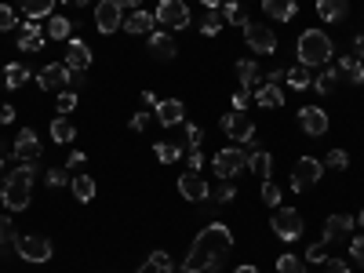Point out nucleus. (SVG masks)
<instances>
[{
    "label": "nucleus",
    "instance_id": "30",
    "mask_svg": "<svg viewBox=\"0 0 364 273\" xmlns=\"http://www.w3.org/2000/svg\"><path fill=\"white\" fill-rule=\"evenodd\" d=\"M237 80H240V87H255L259 84V66H255V58H240L237 63Z\"/></svg>",
    "mask_w": 364,
    "mask_h": 273
},
{
    "label": "nucleus",
    "instance_id": "3",
    "mask_svg": "<svg viewBox=\"0 0 364 273\" xmlns=\"http://www.w3.org/2000/svg\"><path fill=\"white\" fill-rule=\"evenodd\" d=\"M29 197H33V168L22 164V168H15L4 178V186H0V200H4L8 211H26Z\"/></svg>",
    "mask_w": 364,
    "mask_h": 273
},
{
    "label": "nucleus",
    "instance_id": "25",
    "mask_svg": "<svg viewBox=\"0 0 364 273\" xmlns=\"http://www.w3.org/2000/svg\"><path fill=\"white\" fill-rule=\"evenodd\" d=\"M139 273H175V262H171L168 252H154V255L139 266Z\"/></svg>",
    "mask_w": 364,
    "mask_h": 273
},
{
    "label": "nucleus",
    "instance_id": "17",
    "mask_svg": "<svg viewBox=\"0 0 364 273\" xmlns=\"http://www.w3.org/2000/svg\"><path fill=\"white\" fill-rule=\"evenodd\" d=\"M66 66L73 73H84L91 66V48L84 41H66Z\"/></svg>",
    "mask_w": 364,
    "mask_h": 273
},
{
    "label": "nucleus",
    "instance_id": "45",
    "mask_svg": "<svg viewBox=\"0 0 364 273\" xmlns=\"http://www.w3.org/2000/svg\"><path fill=\"white\" fill-rule=\"evenodd\" d=\"M233 197H237V190L230 186V178L223 182V186H219L215 193H211V200H215V204H233Z\"/></svg>",
    "mask_w": 364,
    "mask_h": 273
},
{
    "label": "nucleus",
    "instance_id": "52",
    "mask_svg": "<svg viewBox=\"0 0 364 273\" xmlns=\"http://www.w3.org/2000/svg\"><path fill=\"white\" fill-rule=\"evenodd\" d=\"M146 124H149V113H146V109L135 113V117L128 120V128H132V132H146Z\"/></svg>",
    "mask_w": 364,
    "mask_h": 273
},
{
    "label": "nucleus",
    "instance_id": "9",
    "mask_svg": "<svg viewBox=\"0 0 364 273\" xmlns=\"http://www.w3.org/2000/svg\"><path fill=\"white\" fill-rule=\"evenodd\" d=\"M95 26L99 33H117L124 26V4L120 0H99L95 4Z\"/></svg>",
    "mask_w": 364,
    "mask_h": 273
},
{
    "label": "nucleus",
    "instance_id": "18",
    "mask_svg": "<svg viewBox=\"0 0 364 273\" xmlns=\"http://www.w3.org/2000/svg\"><path fill=\"white\" fill-rule=\"evenodd\" d=\"M353 219L350 215H328V223H324V240L328 245H336V240H346L350 233H353Z\"/></svg>",
    "mask_w": 364,
    "mask_h": 273
},
{
    "label": "nucleus",
    "instance_id": "2",
    "mask_svg": "<svg viewBox=\"0 0 364 273\" xmlns=\"http://www.w3.org/2000/svg\"><path fill=\"white\" fill-rule=\"evenodd\" d=\"M295 55L302 66H328V58L336 55V44H331V37L324 29H306L295 41Z\"/></svg>",
    "mask_w": 364,
    "mask_h": 273
},
{
    "label": "nucleus",
    "instance_id": "21",
    "mask_svg": "<svg viewBox=\"0 0 364 273\" xmlns=\"http://www.w3.org/2000/svg\"><path fill=\"white\" fill-rule=\"evenodd\" d=\"M175 51H178V48H175V41H171L168 33H157V29L149 33V55H154L157 63H171Z\"/></svg>",
    "mask_w": 364,
    "mask_h": 273
},
{
    "label": "nucleus",
    "instance_id": "23",
    "mask_svg": "<svg viewBox=\"0 0 364 273\" xmlns=\"http://www.w3.org/2000/svg\"><path fill=\"white\" fill-rule=\"evenodd\" d=\"M317 15L324 22H343L350 15V0H317Z\"/></svg>",
    "mask_w": 364,
    "mask_h": 273
},
{
    "label": "nucleus",
    "instance_id": "31",
    "mask_svg": "<svg viewBox=\"0 0 364 273\" xmlns=\"http://www.w3.org/2000/svg\"><path fill=\"white\" fill-rule=\"evenodd\" d=\"M336 70H339V73H346V77H350V84H364V66H360V58H357V55H343Z\"/></svg>",
    "mask_w": 364,
    "mask_h": 273
},
{
    "label": "nucleus",
    "instance_id": "46",
    "mask_svg": "<svg viewBox=\"0 0 364 273\" xmlns=\"http://www.w3.org/2000/svg\"><path fill=\"white\" fill-rule=\"evenodd\" d=\"M58 109H63V117L70 113V109H77V91H58Z\"/></svg>",
    "mask_w": 364,
    "mask_h": 273
},
{
    "label": "nucleus",
    "instance_id": "12",
    "mask_svg": "<svg viewBox=\"0 0 364 273\" xmlns=\"http://www.w3.org/2000/svg\"><path fill=\"white\" fill-rule=\"evenodd\" d=\"M15 252H18L26 262H48V259H51V240L41 237V233H29V237H18Z\"/></svg>",
    "mask_w": 364,
    "mask_h": 273
},
{
    "label": "nucleus",
    "instance_id": "37",
    "mask_svg": "<svg viewBox=\"0 0 364 273\" xmlns=\"http://www.w3.org/2000/svg\"><path fill=\"white\" fill-rule=\"evenodd\" d=\"M154 154H157L161 164H175V161H182V146H175V142H157Z\"/></svg>",
    "mask_w": 364,
    "mask_h": 273
},
{
    "label": "nucleus",
    "instance_id": "53",
    "mask_svg": "<svg viewBox=\"0 0 364 273\" xmlns=\"http://www.w3.org/2000/svg\"><path fill=\"white\" fill-rule=\"evenodd\" d=\"M233 109H237V113H245V109H248V91H245V87H240L237 95H233Z\"/></svg>",
    "mask_w": 364,
    "mask_h": 273
},
{
    "label": "nucleus",
    "instance_id": "16",
    "mask_svg": "<svg viewBox=\"0 0 364 273\" xmlns=\"http://www.w3.org/2000/svg\"><path fill=\"white\" fill-rule=\"evenodd\" d=\"M44 29L37 26V22H22L18 26V37H15V44H18V51H26V55H33V51H41L44 48Z\"/></svg>",
    "mask_w": 364,
    "mask_h": 273
},
{
    "label": "nucleus",
    "instance_id": "34",
    "mask_svg": "<svg viewBox=\"0 0 364 273\" xmlns=\"http://www.w3.org/2000/svg\"><path fill=\"white\" fill-rule=\"evenodd\" d=\"M70 29H73V22H70L66 15H51V18H48V37H51V41H66Z\"/></svg>",
    "mask_w": 364,
    "mask_h": 273
},
{
    "label": "nucleus",
    "instance_id": "56",
    "mask_svg": "<svg viewBox=\"0 0 364 273\" xmlns=\"http://www.w3.org/2000/svg\"><path fill=\"white\" fill-rule=\"evenodd\" d=\"M142 102H146V106H157V102H161V99H157V95H154V91H142Z\"/></svg>",
    "mask_w": 364,
    "mask_h": 273
},
{
    "label": "nucleus",
    "instance_id": "10",
    "mask_svg": "<svg viewBox=\"0 0 364 273\" xmlns=\"http://www.w3.org/2000/svg\"><path fill=\"white\" fill-rule=\"evenodd\" d=\"M157 22H164L168 29H186L190 26V8L182 4V0H161L157 11H154Z\"/></svg>",
    "mask_w": 364,
    "mask_h": 273
},
{
    "label": "nucleus",
    "instance_id": "40",
    "mask_svg": "<svg viewBox=\"0 0 364 273\" xmlns=\"http://www.w3.org/2000/svg\"><path fill=\"white\" fill-rule=\"evenodd\" d=\"M0 245H18V233H15V223L8 215H0Z\"/></svg>",
    "mask_w": 364,
    "mask_h": 273
},
{
    "label": "nucleus",
    "instance_id": "26",
    "mask_svg": "<svg viewBox=\"0 0 364 273\" xmlns=\"http://www.w3.org/2000/svg\"><path fill=\"white\" fill-rule=\"evenodd\" d=\"M154 15H149V11H132L128 18H124V29H128V33H154Z\"/></svg>",
    "mask_w": 364,
    "mask_h": 273
},
{
    "label": "nucleus",
    "instance_id": "24",
    "mask_svg": "<svg viewBox=\"0 0 364 273\" xmlns=\"http://www.w3.org/2000/svg\"><path fill=\"white\" fill-rule=\"evenodd\" d=\"M70 190H73V197H77L80 204H87V200H95V178L80 171V175L70 178Z\"/></svg>",
    "mask_w": 364,
    "mask_h": 273
},
{
    "label": "nucleus",
    "instance_id": "44",
    "mask_svg": "<svg viewBox=\"0 0 364 273\" xmlns=\"http://www.w3.org/2000/svg\"><path fill=\"white\" fill-rule=\"evenodd\" d=\"M346 164H350L346 149H331V154H328V161H324V168H336V171H343Z\"/></svg>",
    "mask_w": 364,
    "mask_h": 273
},
{
    "label": "nucleus",
    "instance_id": "20",
    "mask_svg": "<svg viewBox=\"0 0 364 273\" xmlns=\"http://www.w3.org/2000/svg\"><path fill=\"white\" fill-rule=\"evenodd\" d=\"M262 11H266L269 22H291L299 4H295V0H262Z\"/></svg>",
    "mask_w": 364,
    "mask_h": 273
},
{
    "label": "nucleus",
    "instance_id": "38",
    "mask_svg": "<svg viewBox=\"0 0 364 273\" xmlns=\"http://www.w3.org/2000/svg\"><path fill=\"white\" fill-rule=\"evenodd\" d=\"M223 18H226L230 26H240V29L248 26V15L240 11V4H237V0H226V4H223Z\"/></svg>",
    "mask_w": 364,
    "mask_h": 273
},
{
    "label": "nucleus",
    "instance_id": "58",
    "mask_svg": "<svg viewBox=\"0 0 364 273\" xmlns=\"http://www.w3.org/2000/svg\"><path fill=\"white\" fill-rule=\"evenodd\" d=\"M353 51H357V58H364V37H357V41H353Z\"/></svg>",
    "mask_w": 364,
    "mask_h": 273
},
{
    "label": "nucleus",
    "instance_id": "62",
    "mask_svg": "<svg viewBox=\"0 0 364 273\" xmlns=\"http://www.w3.org/2000/svg\"><path fill=\"white\" fill-rule=\"evenodd\" d=\"M200 4H208V8H223V0H200Z\"/></svg>",
    "mask_w": 364,
    "mask_h": 273
},
{
    "label": "nucleus",
    "instance_id": "39",
    "mask_svg": "<svg viewBox=\"0 0 364 273\" xmlns=\"http://www.w3.org/2000/svg\"><path fill=\"white\" fill-rule=\"evenodd\" d=\"M277 273H306V262H302L299 255H291V252H284L277 259Z\"/></svg>",
    "mask_w": 364,
    "mask_h": 273
},
{
    "label": "nucleus",
    "instance_id": "32",
    "mask_svg": "<svg viewBox=\"0 0 364 273\" xmlns=\"http://www.w3.org/2000/svg\"><path fill=\"white\" fill-rule=\"evenodd\" d=\"M18 4L33 22L37 18H51V11H55V0H18Z\"/></svg>",
    "mask_w": 364,
    "mask_h": 273
},
{
    "label": "nucleus",
    "instance_id": "48",
    "mask_svg": "<svg viewBox=\"0 0 364 273\" xmlns=\"http://www.w3.org/2000/svg\"><path fill=\"white\" fill-rule=\"evenodd\" d=\"M350 255H353V262L364 269V237H353V240H350Z\"/></svg>",
    "mask_w": 364,
    "mask_h": 273
},
{
    "label": "nucleus",
    "instance_id": "1",
    "mask_svg": "<svg viewBox=\"0 0 364 273\" xmlns=\"http://www.w3.org/2000/svg\"><path fill=\"white\" fill-rule=\"evenodd\" d=\"M230 248H233L230 226H226V223H208V226L197 233L190 255L182 259V273H208V269H219V266L226 262Z\"/></svg>",
    "mask_w": 364,
    "mask_h": 273
},
{
    "label": "nucleus",
    "instance_id": "8",
    "mask_svg": "<svg viewBox=\"0 0 364 273\" xmlns=\"http://www.w3.org/2000/svg\"><path fill=\"white\" fill-rule=\"evenodd\" d=\"M273 233L281 240H299L302 237V215L295 208H273V219H269Z\"/></svg>",
    "mask_w": 364,
    "mask_h": 273
},
{
    "label": "nucleus",
    "instance_id": "36",
    "mask_svg": "<svg viewBox=\"0 0 364 273\" xmlns=\"http://www.w3.org/2000/svg\"><path fill=\"white\" fill-rule=\"evenodd\" d=\"M336 80H339V70H336V66H328L324 73H317V77H314V84H310V87H314V91H321V95H328V91L336 87Z\"/></svg>",
    "mask_w": 364,
    "mask_h": 273
},
{
    "label": "nucleus",
    "instance_id": "47",
    "mask_svg": "<svg viewBox=\"0 0 364 273\" xmlns=\"http://www.w3.org/2000/svg\"><path fill=\"white\" fill-rule=\"evenodd\" d=\"M15 26H18V18H15V8L0 4V29H15Z\"/></svg>",
    "mask_w": 364,
    "mask_h": 273
},
{
    "label": "nucleus",
    "instance_id": "41",
    "mask_svg": "<svg viewBox=\"0 0 364 273\" xmlns=\"http://www.w3.org/2000/svg\"><path fill=\"white\" fill-rule=\"evenodd\" d=\"M66 178H70V168H66V164H63V168H48V186H51V190L66 186Z\"/></svg>",
    "mask_w": 364,
    "mask_h": 273
},
{
    "label": "nucleus",
    "instance_id": "43",
    "mask_svg": "<svg viewBox=\"0 0 364 273\" xmlns=\"http://www.w3.org/2000/svg\"><path fill=\"white\" fill-rule=\"evenodd\" d=\"M324 259H328V240H321V245H310V248H306V262L321 266Z\"/></svg>",
    "mask_w": 364,
    "mask_h": 273
},
{
    "label": "nucleus",
    "instance_id": "42",
    "mask_svg": "<svg viewBox=\"0 0 364 273\" xmlns=\"http://www.w3.org/2000/svg\"><path fill=\"white\" fill-rule=\"evenodd\" d=\"M262 200H266L269 208H281V190L273 186V178H266V182H262Z\"/></svg>",
    "mask_w": 364,
    "mask_h": 273
},
{
    "label": "nucleus",
    "instance_id": "13",
    "mask_svg": "<svg viewBox=\"0 0 364 273\" xmlns=\"http://www.w3.org/2000/svg\"><path fill=\"white\" fill-rule=\"evenodd\" d=\"M299 128L306 132L310 139L328 135V113H324L321 106H302V109H299Z\"/></svg>",
    "mask_w": 364,
    "mask_h": 273
},
{
    "label": "nucleus",
    "instance_id": "11",
    "mask_svg": "<svg viewBox=\"0 0 364 273\" xmlns=\"http://www.w3.org/2000/svg\"><path fill=\"white\" fill-rule=\"evenodd\" d=\"M223 132H226L230 139H237V142H255V120H252L248 113L230 109V113L223 117Z\"/></svg>",
    "mask_w": 364,
    "mask_h": 273
},
{
    "label": "nucleus",
    "instance_id": "49",
    "mask_svg": "<svg viewBox=\"0 0 364 273\" xmlns=\"http://www.w3.org/2000/svg\"><path fill=\"white\" fill-rule=\"evenodd\" d=\"M321 266H324V273H350V262H343V259H324Z\"/></svg>",
    "mask_w": 364,
    "mask_h": 273
},
{
    "label": "nucleus",
    "instance_id": "6",
    "mask_svg": "<svg viewBox=\"0 0 364 273\" xmlns=\"http://www.w3.org/2000/svg\"><path fill=\"white\" fill-rule=\"evenodd\" d=\"M11 157H15L18 164H37V161L44 157V146H41V139H37V132H33V128H22V132L15 135Z\"/></svg>",
    "mask_w": 364,
    "mask_h": 273
},
{
    "label": "nucleus",
    "instance_id": "59",
    "mask_svg": "<svg viewBox=\"0 0 364 273\" xmlns=\"http://www.w3.org/2000/svg\"><path fill=\"white\" fill-rule=\"evenodd\" d=\"M63 4H73V8H87L91 0H63Z\"/></svg>",
    "mask_w": 364,
    "mask_h": 273
},
{
    "label": "nucleus",
    "instance_id": "15",
    "mask_svg": "<svg viewBox=\"0 0 364 273\" xmlns=\"http://www.w3.org/2000/svg\"><path fill=\"white\" fill-rule=\"evenodd\" d=\"M37 84H41L44 91H63L66 84H73V70H70L66 63H51V66L41 70Z\"/></svg>",
    "mask_w": 364,
    "mask_h": 273
},
{
    "label": "nucleus",
    "instance_id": "14",
    "mask_svg": "<svg viewBox=\"0 0 364 273\" xmlns=\"http://www.w3.org/2000/svg\"><path fill=\"white\" fill-rule=\"evenodd\" d=\"M178 193L186 197V200H193V204H204V200H211V190H208V182L197 175V171H186V175H178Z\"/></svg>",
    "mask_w": 364,
    "mask_h": 273
},
{
    "label": "nucleus",
    "instance_id": "54",
    "mask_svg": "<svg viewBox=\"0 0 364 273\" xmlns=\"http://www.w3.org/2000/svg\"><path fill=\"white\" fill-rule=\"evenodd\" d=\"M15 120V106H0V124H11Z\"/></svg>",
    "mask_w": 364,
    "mask_h": 273
},
{
    "label": "nucleus",
    "instance_id": "51",
    "mask_svg": "<svg viewBox=\"0 0 364 273\" xmlns=\"http://www.w3.org/2000/svg\"><path fill=\"white\" fill-rule=\"evenodd\" d=\"M186 168L200 175V168H204V154H200V149H190V157H186Z\"/></svg>",
    "mask_w": 364,
    "mask_h": 273
},
{
    "label": "nucleus",
    "instance_id": "63",
    "mask_svg": "<svg viewBox=\"0 0 364 273\" xmlns=\"http://www.w3.org/2000/svg\"><path fill=\"white\" fill-rule=\"evenodd\" d=\"M357 226H360V230H364V211H360V215H357Z\"/></svg>",
    "mask_w": 364,
    "mask_h": 273
},
{
    "label": "nucleus",
    "instance_id": "33",
    "mask_svg": "<svg viewBox=\"0 0 364 273\" xmlns=\"http://www.w3.org/2000/svg\"><path fill=\"white\" fill-rule=\"evenodd\" d=\"M223 26H226L223 8H208V15H204V22H200V33H204V37H215Z\"/></svg>",
    "mask_w": 364,
    "mask_h": 273
},
{
    "label": "nucleus",
    "instance_id": "29",
    "mask_svg": "<svg viewBox=\"0 0 364 273\" xmlns=\"http://www.w3.org/2000/svg\"><path fill=\"white\" fill-rule=\"evenodd\" d=\"M248 168H252V171H255V175L266 182V178L273 175V157L266 154V149H255V154H248Z\"/></svg>",
    "mask_w": 364,
    "mask_h": 273
},
{
    "label": "nucleus",
    "instance_id": "22",
    "mask_svg": "<svg viewBox=\"0 0 364 273\" xmlns=\"http://www.w3.org/2000/svg\"><path fill=\"white\" fill-rule=\"evenodd\" d=\"M255 102H259V109H281L284 106V91L277 87V84H262L259 91H255Z\"/></svg>",
    "mask_w": 364,
    "mask_h": 273
},
{
    "label": "nucleus",
    "instance_id": "28",
    "mask_svg": "<svg viewBox=\"0 0 364 273\" xmlns=\"http://www.w3.org/2000/svg\"><path fill=\"white\" fill-rule=\"evenodd\" d=\"M51 139H55L58 146H70V142L77 139V128L70 124L66 117H55V120H51Z\"/></svg>",
    "mask_w": 364,
    "mask_h": 273
},
{
    "label": "nucleus",
    "instance_id": "60",
    "mask_svg": "<svg viewBox=\"0 0 364 273\" xmlns=\"http://www.w3.org/2000/svg\"><path fill=\"white\" fill-rule=\"evenodd\" d=\"M233 273H262V269H255V266H237Z\"/></svg>",
    "mask_w": 364,
    "mask_h": 273
},
{
    "label": "nucleus",
    "instance_id": "5",
    "mask_svg": "<svg viewBox=\"0 0 364 273\" xmlns=\"http://www.w3.org/2000/svg\"><path fill=\"white\" fill-rule=\"evenodd\" d=\"M211 168H215L219 178H233L248 168V154L240 146H230V149H219L215 157H211Z\"/></svg>",
    "mask_w": 364,
    "mask_h": 273
},
{
    "label": "nucleus",
    "instance_id": "19",
    "mask_svg": "<svg viewBox=\"0 0 364 273\" xmlns=\"http://www.w3.org/2000/svg\"><path fill=\"white\" fill-rule=\"evenodd\" d=\"M154 113H157V120L164 128H175V124H182V117H186V106H182L178 99H164V102L154 106Z\"/></svg>",
    "mask_w": 364,
    "mask_h": 273
},
{
    "label": "nucleus",
    "instance_id": "55",
    "mask_svg": "<svg viewBox=\"0 0 364 273\" xmlns=\"http://www.w3.org/2000/svg\"><path fill=\"white\" fill-rule=\"evenodd\" d=\"M84 161H87V157H84V154H80V149H77V154H70V161H66V168H80Z\"/></svg>",
    "mask_w": 364,
    "mask_h": 273
},
{
    "label": "nucleus",
    "instance_id": "57",
    "mask_svg": "<svg viewBox=\"0 0 364 273\" xmlns=\"http://www.w3.org/2000/svg\"><path fill=\"white\" fill-rule=\"evenodd\" d=\"M266 80H269V84H281V80H284V70H273Z\"/></svg>",
    "mask_w": 364,
    "mask_h": 273
},
{
    "label": "nucleus",
    "instance_id": "27",
    "mask_svg": "<svg viewBox=\"0 0 364 273\" xmlns=\"http://www.w3.org/2000/svg\"><path fill=\"white\" fill-rule=\"evenodd\" d=\"M284 84L288 87H295V91H306L310 84H314V77H310V66H291V70H284Z\"/></svg>",
    "mask_w": 364,
    "mask_h": 273
},
{
    "label": "nucleus",
    "instance_id": "64",
    "mask_svg": "<svg viewBox=\"0 0 364 273\" xmlns=\"http://www.w3.org/2000/svg\"><path fill=\"white\" fill-rule=\"evenodd\" d=\"M0 168H4V157H0Z\"/></svg>",
    "mask_w": 364,
    "mask_h": 273
},
{
    "label": "nucleus",
    "instance_id": "50",
    "mask_svg": "<svg viewBox=\"0 0 364 273\" xmlns=\"http://www.w3.org/2000/svg\"><path fill=\"white\" fill-rule=\"evenodd\" d=\"M200 139H204V132H200L197 124H190V128H186V146H190V149H200Z\"/></svg>",
    "mask_w": 364,
    "mask_h": 273
},
{
    "label": "nucleus",
    "instance_id": "7",
    "mask_svg": "<svg viewBox=\"0 0 364 273\" xmlns=\"http://www.w3.org/2000/svg\"><path fill=\"white\" fill-rule=\"evenodd\" d=\"M245 44L255 55H273V51H277V33H273L266 22H248L245 26Z\"/></svg>",
    "mask_w": 364,
    "mask_h": 273
},
{
    "label": "nucleus",
    "instance_id": "35",
    "mask_svg": "<svg viewBox=\"0 0 364 273\" xmlns=\"http://www.w3.org/2000/svg\"><path fill=\"white\" fill-rule=\"evenodd\" d=\"M26 80H29V70H26L22 63H8V66H4V84H8V87H22Z\"/></svg>",
    "mask_w": 364,
    "mask_h": 273
},
{
    "label": "nucleus",
    "instance_id": "61",
    "mask_svg": "<svg viewBox=\"0 0 364 273\" xmlns=\"http://www.w3.org/2000/svg\"><path fill=\"white\" fill-rule=\"evenodd\" d=\"M120 4H124V8H135V11H139V4H142V0H120Z\"/></svg>",
    "mask_w": 364,
    "mask_h": 273
},
{
    "label": "nucleus",
    "instance_id": "4",
    "mask_svg": "<svg viewBox=\"0 0 364 273\" xmlns=\"http://www.w3.org/2000/svg\"><path fill=\"white\" fill-rule=\"evenodd\" d=\"M321 175H324V164L317 157H299L295 161V171H291V190L295 193H306L310 186H317V182H321Z\"/></svg>",
    "mask_w": 364,
    "mask_h": 273
}]
</instances>
